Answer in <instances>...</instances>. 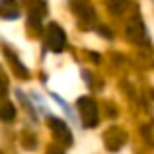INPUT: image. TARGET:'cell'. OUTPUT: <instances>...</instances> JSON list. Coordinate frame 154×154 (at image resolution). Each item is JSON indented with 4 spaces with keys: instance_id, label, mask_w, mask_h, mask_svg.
Listing matches in <instances>:
<instances>
[{
    "instance_id": "ba28073f",
    "label": "cell",
    "mask_w": 154,
    "mask_h": 154,
    "mask_svg": "<svg viewBox=\"0 0 154 154\" xmlns=\"http://www.w3.org/2000/svg\"><path fill=\"white\" fill-rule=\"evenodd\" d=\"M0 12H2L4 20H18L20 18L16 0H0Z\"/></svg>"
},
{
    "instance_id": "8fae6325",
    "label": "cell",
    "mask_w": 154,
    "mask_h": 154,
    "mask_svg": "<svg viewBox=\"0 0 154 154\" xmlns=\"http://www.w3.org/2000/svg\"><path fill=\"white\" fill-rule=\"evenodd\" d=\"M127 2H129V0H109V2H107V8H109V12H111V14L119 16V14H123Z\"/></svg>"
},
{
    "instance_id": "3957f363",
    "label": "cell",
    "mask_w": 154,
    "mask_h": 154,
    "mask_svg": "<svg viewBox=\"0 0 154 154\" xmlns=\"http://www.w3.org/2000/svg\"><path fill=\"white\" fill-rule=\"evenodd\" d=\"M103 143H105V148H107V150L115 152V150H119V148L127 143V133H125L123 129H119V127H111V129L105 131Z\"/></svg>"
},
{
    "instance_id": "277c9868",
    "label": "cell",
    "mask_w": 154,
    "mask_h": 154,
    "mask_svg": "<svg viewBox=\"0 0 154 154\" xmlns=\"http://www.w3.org/2000/svg\"><path fill=\"white\" fill-rule=\"evenodd\" d=\"M26 4H27V12H29V23H33V27L37 29L43 16L47 14V4L45 0H26Z\"/></svg>"
},
{
    "instance_id": "52a82bcc",
    "label": "cell",
    "mask_w": 154,
    "mask_h": 154,
    "mask_svg": "<svg viewBox=\"0 0 154 154\" xmlns=\"http://www.w3.org/2000/svg\"><path fill=\"white\" fill-rule=\"evenodd\" d=\"M144 35H146V31H144V26L140 22V18H133L127 26V37L135 43H140L144 39Z\"/></svg>"
},
{
    "instance_id": "7a4b0ae2",
    "label": "cell",
    "mask_w": 154,
    "mask_h": 154,
    "mask_svg": "<svg viewBox=\"0 0 154 154\" xmlns=\"http://www.w3.org/2000/svg\"><path fill=\"white\" fill-rule=\"evenodd\" d=\"M45 43H47V47H49L53 53L64 51V47H66V35H64L63 27H60L59 23H49Z\"/></svg>"
},
{
    "instance_id": "6da1fadb",
    "label": "cell",
    "mask_w": 154,
    "mask_h": 154,
    "mask_svg": "<svg viewBox=\"0 0 154 154\" xmlns=\"http://www.w3.org/2000/svg\"><path fill=\"white\" fill-rule=\"evenodd\" d=\"M78 111H80V117H82V123L84 127L92 129L98 125V105L92 98H88V96H84V98L78 100Z\"/></svg>"
},
{
    "instance_id": "4fadbf2b",
    "label": "cell",
    "mask_w": 154,
    "mask_h": 154,
    "mask_svg": "<svg viewBox=\"0 0 154 154\" xmlns=\"http://www.w3.org/2000/svg\"><path fill=\"white\" fill-rule=\"evenodd\" d=\"M90 57H92V59H96V63H100V55H98V53H90Z\"/></svg>"
},
{
    "instance_id": "7c38bea8",
    "label": "cell",
    "mask_w": 154,
    "mask_h": 154,
    "mask_svg": "<svg viewBox=\"0 0 154 154\" xmlns=\"http://www.w3.org/2000/svg\"><path fill=\"white\" fill-rule=\"evenodd\" d=\"M49 154H63V150H59V148L51 146V148H49Z\"/></svg>"
},
{
    "instance_id": "8992f818",
    "label": "cell",
    "mask_w": 154,
    "mask_h": 154,
    "mask_svg": "<svg viewBox=\"0 0 154 154\" xmlns=\"http://www.w3.org/2000/svg\"><path fill=\"white\" fill-rule=\"evenodd\" d=\"M72 10H74L76 16L82 18L84 22H94L96 20V10L90 4V0H72Z\"/></svg>"
},
{
    "instance_id": "9c48e42d",
    "label": "cell",
    "mask_w": 154,
    "mask_h": 154,
    "mask_svg": "<svg viewBox=\"0 0 154 154\" xmlns=\"http://www.w3.org/2000/svg\"><path fill=\"white\" fill-rule=\"evenodd\" d=\"M4 53H6V55L10 57L12 68H14V70H16V72H18V74H20V78H27V76H29V72H27V68L23 66L22 63H20V59H18V57H16V55H12V53H10V49H8V47H6V49H4Z\"/></svg>"
},
{
    "instance_id": "30bf717a",
    "label": "cell",
    "mask_w": 154,
    "mask_h": 154,
    "mask_svg": "<svg viewBox=\"0 0 154 154\" xmlns=\"http://www.w3.org/2000/svg\"><path fill=\"white\" fill-rule=\"evenodd\" d=\"M0 119L6 121V123L14 121V119H16V105L10 103V102H4L2 109H0Z\"/></svg>"
},
{
    "instance_id": "5b68a950",
    "label": "cell",
    "mask_w": 154,
    "mask_h": 154,
    "mask_svg": "<svg viewBox=\"0 0 154 154\" xmlns=\"http://www.w3.org/2000/svg\"><path fill=\"white\" fill-rule=\"evenodd\" d=\"M49 127H51V131L55 133V137L59 140H64V144H72V133H70V129L66 127L64 121L57 119V117H51L49 119Z\"/></svg>"
}]
</instances>
